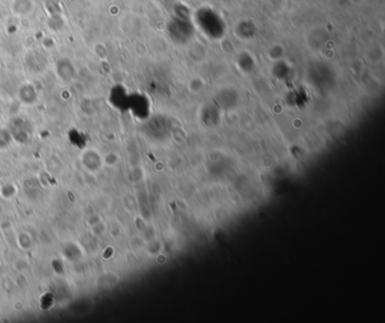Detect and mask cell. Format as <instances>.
<instances>
[{
    "mask_svg": "<svg viewBox=\"0 0 385 323\" xmlns=\"http://www.w3.org/2000/svg\"><path fill=\"white\" fill-rule=\"evenodd\" d=\"M45 10L49 15H55V14H62V8L58 0H45L44 2Z\"/></svg>",
    "mask_w": 385,
    "mask_h": 323,
    "instance_id": "4",
    "label": "cell"
},
{
    "mask_svg": "<svg viewBox=\"0 0 385 323\" xmlns=\"http://www.w3.org/2000/svg\"><path fill=\"white\" fill-rule=\"evenodd\" d=\"M66 20L63 19L62 14H55V15H49L48 19V26L52 32H60L65 28Z\"/></svg>",
    "mask_w": 385,
    "mask_h": 323,
    "instance_id": "3",
    "label": "cell"
},
{
    "mask_svg": "<svg viewBox=\"0 0 385 323\" xmlns=\"http://www.w3.org/2000/svg\"><path fill=\"white\" fill-rule=\"evenodd\" d=\"M10 9H12L14 15L25 17L33 12L34 2L33 0H13Z\"/></svg>",
    "mask_w": 385,
    "mask_h": 323,
    "instance_id": "1",
    "label": "cell"
},
{
    "mask_svg": "<svg viewBox=\"0 0 385 323\" xmlns=\"http://www.w3.org/2000/svg\"><path fill=\"white\" fill-rule=\"evenodd\" d=\"M57 73L62 81H71L75 76V66L69 59L62 58L57 62Z\"/></svg>",
    "mask_w": 385,
    "mask_h": 323,
    "instance_id": "2",
    "label": "cell"
}]
</instances>
